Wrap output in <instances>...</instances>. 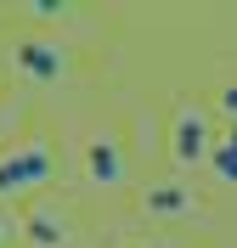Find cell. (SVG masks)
<instances>
[{"instance_id": "9", "label": "cell", "mask_w": 237, "mask_h": 248, "mask_svg": "<svg viewBox=\"0 0 237 248\" xmlns=\"http://www.w3.org/2000/svg\"><path fill=\"white\" fill-rule=\"evenodd\" d=\"M12 232H23V226H12V220L0 215V243H6V237H12Z\"/></svg>"}, {"instance_id": "1", "label": "cell", "mask_w": 237, "mask_h": 248, "mask_svg": "<svg viewBox=\"0 0 237 248\" xmlns=\"http://www.w3.org/2000/svg\"><path fill=\"white\" fill-rule=\"evenodd\" d=\"M51 175H57L51 147L46 141H23V147H12V153L0 158V198H23L34 186H46Z\"/></svg>"}, {"instance_id": "7", "label": "cell", "mask_w": 237, "mask_h": 248, "mask_svg": "<svg viewBox=\"0 0 237 248\" xmlns=\"http://www.w3.org/2000/svg\"><path fill=\"white\" fill-rule=\"evenodd\" d=\"M209 170L221 175V181H237V124L226 130V141L215 147V158H209Z\"/></svg>"}, {"instance_id": "2", "label": "cell", "mask_w": 237, "mask_h": 248, "mask_svg": "<svg viewBox=\"0 0 237 248\" xmlns=\"http://www.w3.org/2000/svg\"><path fill=\"white\" fill-rule=\"evenodd\" d=\"M12 68L29 79V85H57V79L68 74V57H63L57 40H23V46L12 51Z\"/></svg>"}, {"instance_id": "3", "label": "cell", "mask_w": 237, "mask_h": 248, "mask_svg": "<svg viewBox=\"0 0 237 248\" xmlns=\"http://www.w3.org/2000/svg\"><path fill=\"white\" fill-rule=\"evenodd\" d=\"M175 164L187 170V164H204V158H215V141H209V119L198 108H187L181 119H175V141H170Z\"/></svg>"}, {"instance_id": "5", "label": "cell", "mask_w": 237, "mask_h": 248, "mask_svg": "<svg viewBox=\"0 0 237 248\" xmlns=\"http://www.w3.org/2000/svg\"><path fill=\"white\" fill-rule=\"evenodd\" d=\"M17 226H23V243H29V248H68V220L63 215L34 209V215H23Z\"/></svg>"}, {"instance_id": "4", "label": "cell", "mask_w": 237, "mask_h": 248, "mask_svg": "<svg viewBox=\"0 0 237 248\" xmlns=\"http://www.w3.org/2000/svg\"><path fill=\"white\" fill-rule=\"evenodd\" d=\"M85 181L91 186H119L125 181V158H119V147H113L108 136H96L91 147H85Z\"/></svg>"}, {"instance_id": "8", "label": "cell", "mask_w": 237, "mask_h": 248, "mask_svg": "<svg viewBox=\"0 0 237 248\" xmlns=\"http://www.w3.org/2000/svg\"><path fill=\"white\" fill-rule=\"evenodd\" d=\"M221 108L232 113V124H237V85H226V91H221Z\"/></svg>"}, {"instance_id": "6", "label": "cell", "mask_w": 237, "mask_h": 248, "mask_svg": "<svg viewBox=\"0 0 237 248\" xmlns=\"http://www.w3.org/2000/svg\"><path fill=\"white\" fill-rule=\"evenodd\" d=\"M187 203H192V198H187L175 181H164V186H153V192H147V209H153V215H181Z\"/></svg>"}]
</instances>
